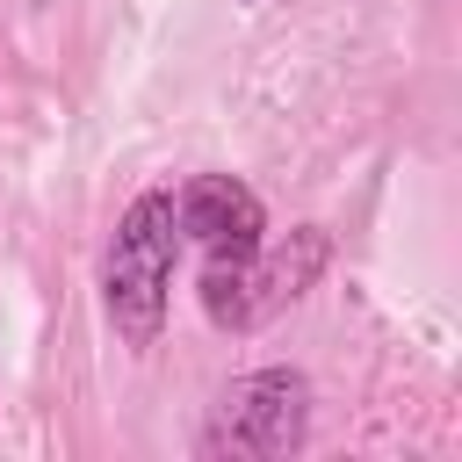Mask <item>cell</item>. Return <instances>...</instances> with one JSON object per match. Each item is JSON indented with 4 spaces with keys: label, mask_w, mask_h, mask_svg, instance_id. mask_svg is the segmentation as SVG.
I'll return each instance as SVG.
<instances>
[{
    "label": "cell",
    "mask_w": 462,
    "mask_h": 462,
    "mask_svg": "<svg viewBox=\"0 0 462 462\" xmlns=\"http://www.w3.org/2000/svg\"><path fill=\"white\" fill-rule=\"evenodd\" d=\"M173 260H180V224H173V188H144L101 253V310L123 346H159L166 303H173Z\"/></svg>",
    "instance_id": "1"
},
{
    "label": "cell",
    "mask_w": 462,
    "mask_h": 462,
    "mask_svg": "<svg viewBox=\"0 0 462 462\" xmlns=\"http://www.w3.org/2000/svg\"><path fill=\"white\" fill-rule=\"evenodd\" d=\"M325 267H332V231L325 224H296L289 238H260L253 253H209L202 310H209L217 332H260L267 318L303 303Z\"/></svg>",
    "instance_id": "2"
},
{
    "label": "cell",
    "mask_w": 462,
    "mask_h": 462,
    "mask_svg": "<svg viewBox=\"0 0 462 462\" xmlns=\"http://www.w3.org/2000/svg\"><path fill=\"white\" fill-rule=\"evenodd\" d=\"M217 448L253 455V462H282L310 440V383L296 368H253L217 397Z\"/></svg>",
    "instance_id": "3"
},
{
    "label": "cell",
    "mask_w": 462,
    "mask_h": 462,
    "mask_svg": "<svg viewBox=\"0 0 462 462\" xmlns=\"http://www.w3.org/2000/svg\"><path fill=\"white\" fill-rule=\"evenodd\" d=\"M173 224H180V238H195L202 253H253V245L267 238V209H260V195H253L238 173H195V180H180Z\"/></svg>",
    "instance_id": "4"
},
{
    "label": "cell",
    "mask_w": 462,
    "mask_h": 462,
    "mask_svg": "<svg viewBox=\"0 0 462 462\" xmlns=\"http://www.w3.org/2000/svg\"><path fill=\"white\" fill-rule=\"evenodd\" d=\"M238 7H260V0H238Z\"/></svg>",
    "instance_id": "5"
}]
</instances>
